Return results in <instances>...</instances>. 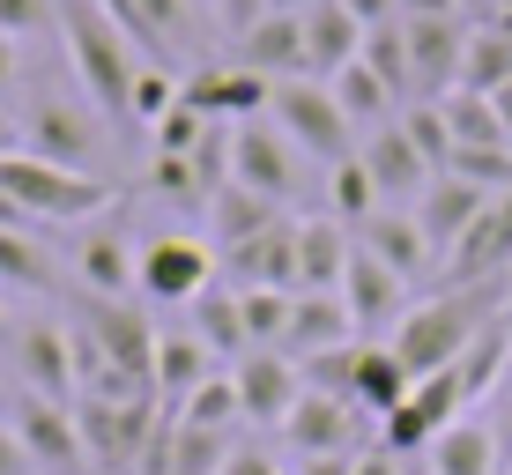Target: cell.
<instances>
[{
	"mask_svg": "<svg viewBox=\"0 0 512 475\" xmlns=\"http://www.w3.org/2000/svg\"><path fill=\"white\" fill-rule=\"evenodd\" d=\"M8 142H15V127H8V104H0V156H8Z\"/></svg>",
	"mask_w": 512,
	"mask_h": 475,
	"instance_id": "94428289",
	"label": "cell"
},
{
	"mask_svg": "<svg viewBox=\"0 0 512 475\" xmlns=\"http://www.w3.org/2000/svg\"><path fill=\"white\" fill-rule=\"evenodd\" d=\"M505 475H512V468H505Z\"/></svg>",
	"mask_w": 512,
	"mask_h": 475,
	"instance_id": "003e7915",
	"label": "cell"
},
{
	"mask_svg": "<svg viewBox=\"0 0 512 475\" xmlns=\"http://www.w3.org/2000/svg\"><path fill=\"white\" fill-rule=\"evenodd\" d=\"M75 275H82L90 297H127L134 290V245L97 216L90 231H82V245H75Z\"/></svg>",
	"mask_w": 512,
	"mask_h": 475,
	"instance_id": "f1b7e54d",
	"label": "cell"
},
{
	"mask_svg": "<svg viewBox=\"0 0 512 475\" xmlns=\"http://www.w3.org/2000/svg\"><path fill=\"white\" fill-rule=\"evenodd\" d=\"M216 268L231 275V290H297V223L282 216L275 231H260L245 245H223Z\"/></svg>",
	"mask_w": 512,
	"mask_h": 475,
	"instance_id": "d6986e66",
	"label": "cell"
},
{
	"mask_svg": "<svg viewBox=\"0 0 512 475\" xmlns=\"http://www.w3.org/2000/svg\"><path fill=\"white\" fill-rule=\"evenodd\" d=\"M282 438H290L297 461H312V453H364V409L334 401V394H297Z\"/></svg>",
	"mask_w": 512,
	"mask_h": 475,
	"instance_id": "ac0fdd59",
	"label": "cell"
},
{
	"mask_svg": "<svg viewBox=\"0 0 512 475\" xmlns=\"http://www.w3.org/2000/svg\"><path fill=\"white\" fill-rule=\"evenodd\" d=\"M461 8H483V0H461Z\"/></svg>",
	"mask_w": 512,
	"mask_h": 475,
	"instance_id": "03108f58",
	"label": "cell"
},
{
	"mask_svg": "<svg viewBox=\"0 0 512 475\" xmlns=\"http://www.w3.org/2000/svg\"><path fill=\"white\" fill-rule=\"evenodd\" d=\"M342 342H357V320H349L342 290H297L290 297V327H282L275 349L290 364H305V357H320V349H342Z\"/></svg>",
	"mask_w": 512,
	"mask_h": 475,
	"instance_id": "44dd1931",
	"label": "cell"
},
{
	"mask_svg": "<svg viewBox=\"0 0 512 475\" xmlns=\"http://www.w3.org/2000/svg\"><path fill=\"white\" fill-rule=\"evenodd\" d=\"M149 193H156V201H179V208H208L216 186L201 179L193 156H156V164H149Z\"/></svg>",
	"mask_w": 512,
	"mask_h": 475,
	"instance_id": "60d3db41",
	"label": "cell"
},
{
	"mask_svg": "<svg viewBox=\"0 0 512 475\" xmlns=\"http://www.w3.org/2000/svg\"><path fill=\"white\" fill-rule=\"evenodd\" d=\"M490 104H498V119H505V142H512V82H505V90L490 97Z\"/></svg>",
	"mask_w": 512,
	"mask_h": 475,
	"instance_id": "6f0895ef",
	"label": "cell"
},
{
	"mask_svg": "<svg viewBox=\"0 0 512 475\" xmlns=\"http://www.w3.org/2000/svg\"><path fill=\"white\" fill-rule=\"evenodd\" d=\"M8 349H15V379H23V394L75 401V327H60L52 312H30L23 327H8Z\"/></svg>",
	"mask_w": 512,
	"mask_h": 475,
	"instance_id": "7c38bea8",
	"label": "cell"
},
{
	"mask_svg": "<svg viewBox=\"0 0 512 475\" xmlns=\"http://www.w3.org/2000/svg\"><path fill=\"white\" fill-rule=\"evenodd\" d=\"M290 297L297 290H238V312H245L253 349H275L282 342V327H290Z\"/></svg>",
	"mask_w": 512,
	"mask_h": 475,
	"instance_id": "7bdbcfd3",
	"label": "cell"
},
{
	"mask_svg": "<svg viewBox=\"0 0 512 475\" xmlns=\"http://www.w3.org/2000/svg\"><path fill=\"white\" fill-rule=\"evenodd\" d=\"M268 8H282V15H305V8H312V0H268Z\"/></svg>",
	"mask_w": 512,
	"mask_h": 475,
	"instance_id": "6125c7cd",
	"label": "cell"
},
{
	"mask_svg": "<svg viewBox=\"0 0 512 475\" xmlns=\"http://www.w3.org/2000/svg\"><path fill=\"white\" fill-rule=\"evenodd\" d=\"M401 475H431V468H423V453H416V461H409V468H401Z\"/></svg>",
	"mask_w": 512,
	"mask_h": 475,
	"instance_id": "be15d7a7",
	"label": "cell"
},
{
	"mask_svg": "<svg viewBox=\"0 0 512 475\" xmlns=\"http://www.w3.org/2000/svg\"><path fill=\"white\" fill-rule=\"evenodd\" d=\"M0 475H30V461H23V438H15L8 424H0Z\"/></svg>",
	"mask_w": 512,
	"mask_h": 475,
	"instance_id": "db71d44e",
	"label": "cell"
},
{
	"mask_svg": "<svg viewBox=\"0 0 512 475\" xmlns=\"http://www.w3.org/2000/svg\"><path fill=\"white\" fill-rule=\"evenodd\" d=\"M97 8L119 23V38H127L141 60L171 67V52L193 45V8H186V0H97Z\"/></svg>",
	"mask_w": 512,
	"mask_h": 475,
	"instance_id": "ffe728a7",
	"label": "cell"
},
{
	"mask_svg": "<svg viewBox=\"0 0 512 475\" xmlns=\"http://www.w3.org/2000/svg\"><path fill=\"white\" fill-rule=\"evenodd\" d=\"M401 468H409L401 453H386V446H364V453H357V468H349V475H401Z\"/></svg>",
	"mask_w": 512,
	"mask_h": 475,
	"instance_id": "816d5d0a",
	"label": "cell"
},
{
	"mask_svg": "<svg viewBox=\"0 0 512 475\" xmlns=\"http://www.w3.org/2000/svg\"><path fill=\"white\" fill-rule=\"evenodd\" d=\"M231 386H238V416L245 424H290L297 394H305V379H297V364L282 357V349H245L231 364Z\"/></svg>",
	"mask_w": 512,
	"mask_h": 475,
	"instance_id": "2e32d148",
	"label": "cell"
},
{
	"mask_svg": "<svg viewBox=\"0 0 512 475\" xmlns=\"http://www.w3.org/2000/svg\"><path fill=\"white\" fill-rule=\"evenodd\" d=\"M60 268L45 253V231H0V290H23V297H52Z\"/></svg>",
	"mask_w": 512,
	"mask_h": 475,
	"instance_id": "836d02e7",
	"label": "cell"
},
{
	"mask_svg": "<svg viewBox=\"0 0 512 475\" xmlns=\"http://www.w3.org/2000/svg\"><path fill=\"white\" fill-rule=\"evenodd\" d=\"M401 15H468L461 0H401Z\"/></svg>",
	"mask_w": 512,
	"mask_h": 475,
	"instance_id": "11a10c76",
	"label": "cell"
},
{
	"mask_svg": "<svg viewBox=\"0 0 512 475\" xmlns=\"http://www.w3.org/2000/svg\"><path fill=\"white\" fill-rule=\"evenodd\" d=\"M364 67L394 90V104H416V75H409V38H401V23H379V30H364V52H357Z\"/></svg>",
	"mask_w": 512,
	"mask_h": 475,
	"instance_id": "f35d334b",
	"label": "cell"
},
{
	"mask_svg": "<svg viewBox=\"0 0 512 475\" xmlns=\"http://www.w3.org/2000/svg\"><path fill=\"white\" fill-rule=\"evenodd\" d=\"M297 379H305V394H334V401H349V379H357V342L305 357V364H297Z\"/></svg>",
	"mask_w": 512,
	"mask_h": 475,
	"instance_id": "ee69618b",
	"label": "cell"
},
{
	"mask_svg": "<svg viewBox=\"0 0 512 475\" xmlns=\"http://www.w3.org/2000/svg\"><path fill=\"white\" fill-rule=\"evenodd\" d=\"M8 431L23 438V461H30V475H90V453H82V431H75V401L15 394Z\"/></svg>",
	"mask_w": 512,
	"mask_h": 475,
	"instance_id": "52a82bcc",
	"label": "cell"
},
{
	"mask_svg": "<svg viewBox=\"0 0 512 475\" xmlns=\"http://www.w3.org/2000/svg\"><path fill=\"white\" fill-rule=\"evenodd\" d=\"M446 283H512V186L490 193V208L446 253Z\"/></svg>",
	"mask_w": 512,
	"mask_h": 475,
	"instance_id": "9a60e30c",
	"label": "cell"
},
{
	"mask_svg": "<svg viewBox=\"0 0 512 475\" xmlns=\"http://www.w3.org/2000/svg\"><path fill=\"white\" fill-rule=\"evenodd\" d=\"M498 409L512 416V357H505V379H498Z\"/></svg>",
	"mask_w": 512,
	"mask_h": 475,
	"instance_id": "680465c9",
	"label": "cell"
},
{
	"mask_svg": "<svg viewBox=\"0 0 512 475\" xmlns=\"http://www.w3.org/2000/svg\"><path fill=\"white\" fill-rule=\"evenodd\" d=\"M342 8L357 15L364 30H379V23H394V15H401V0H342Z\"/></svg>",
	"mask_w": 512,
	"mask_h": 475,
	"instance_id": "f907efd6",
	"label": "cell"
},
{
	"mask_svg": "<svg viewBox=\"0 0 512 475\" xmlns=\"http://www.w3.org/2000/svg\"><path fill=\"white\" fill-rule=\"evenodd\" d=\"M156 424H164L156 394H127V401L75 394V431H82V453H90V475H134Z\"/></svg>",
	"mask_w": 512,
	"mask_h": 475,
	"instance_id": "277c9868",
	"label": "cell"
},
{
	"mask_svg": "<svg viewBox=\"0 0 512 475\" xmlns=\"http://www.w3.org/2000/svg\"><path fill=\"white\" fill-rule=\"evenodd\" d=\"M438 112H446L453 149H498V142H505V119H498V104H490V97H475V90L438 97Z\"/></svg>",
	"mask_w": 512,
	"mask_h": 475,
	"instance_id": "8d00e7d4",
	"label": "cell"
},
{
	"mask_svg": "<svg viewBox=\"0 0 512 475\" xmlns=\"http://www.w3.org/2000/svg\"><path fill=\"white\" fill-rule=\"evenodd\" d=\"M349 253H357L349 223H334V216H312V223H297V290H342V275H349Z\"/></svg>",
	"mask_w": 512,
	"mask_h": 475,
	"instance_id": "83f0119b",
	"label": "cell"
},
{
	"mask_svg": "<svg viewBox=\"0 0 512 475\" xmlns=\"http://www.w3.org/2000/svg\"><path fill=\"white\" fill-rule=\"evenodd\" d=\"M52 23H60V0H0V30H8L15 45L52 30Z\"/></svg>",
	"mask_w": 512,
	"mask_h": 475,
	"instance_id": "7dc6e473",
	"label": "cell"
},
{
	"mask_svg": "<svg viewBox=\"0 0 512 475\" xmlns=\"http://www.w3.org/2000/svg\"><path fill=\"white\" fill-rule=\"evenodd\" d=\"M8 82H15V38L0 30V97H8Z\"/></svg>",
	"mask_w": 512,
	"mask_h": 475,
	"instance_id": "9f6ffc18",
	"label": "cell"
},
{
	"mask_svg": "<svg viewBox=\"0 0 512 475\" xmlns=\"http://www.w3.org/2000/svg\"><path fill=\"white\" fill-rule=\"evenodd\" d=\"M75 327H82V342H90L97 357H104V372H127V379L149 386L156 334H164V327H149V312H141L134 297H90Z\"/></svg>",
	"mask_w": 512,
	"mask_h": 475,
	"instance_id": "9c48e42d",
	"label": "cell"
},
{
	"mask_svg": "<svg viewBox=\"0 0 512 475\" xmlns=\"http://www.w3.org/2000/svg\"><path fill=\"white\" fill-rule=\"evenodd\" d=\"M0 193H8L38 231H75V223H97V216H112V208H119V186L112 179L45 164V156H30V149L0 156Z\"/></svg>",
	"mask_w": 512,
	"mask_h": 475,
	"instance_id": "7a4b0ae2",
	"label": "cell"
},
{
	"mask_svg": "<svg viewBox=\"0 0 512 475\" xmlns=\"http://www.w3.org/2000/svg\"><path fill=\"white\" fill-rule=\"evenodd\" d=\"M327 208H334V223H349L357 231L364 216H379V186H372V171H364V156H342V164H327Z\"/></svg>",
	"mask_w": 512,
	"mask_h": 475,
	"instance_id": "74e56055",
	"label": "cell"
},
{
	"mask_svg": "<svg viewBox=\"0 0 512 475\" xmlns=\"http://www.w3.org/2000/svg\"><path fill=\"white\" fill-rule=\"evenodd\" d=\"M260 15H268V0H216V23L231 30V38H238L245 23H260Z\"/></svg>",
	"mask_w": 512,
	"mask_h": 475,
	"instance_id": "c3c4849f",
	"label": "cell"
},
{
	"mask_svg": "<svg viewBox=\"0 0 512 475\" xmlns=\"http://www.w3.org/2000/svg\"><path fill=\"white\" fill-rule=\"evenodd\" d=\"M149 134H156V156H193V142L208 134V119H201V112H193V104L179 97V104H171V112L156 119Z\"/></svg>",
	"mask_w": 512,
	"mask_h": 475,
	"instance_id": "bcb514c9",
	"label": "cell"
},
{
	"mask_svg": "<svg viewBox=\"0 0 512 475\" xmlns=\"http://www.w3.org/2000/svg\"><path fill=\"white\" fill-rule=\"evenodd\" d=\"M327 90H334V104H342L349 127H386V112H394V90H386V82H379L364 60H349L342 75L327 82Z\"/></svg>",
	"mask_w": 512,
	"mask_h": 475,
	"instance_id": "d590c367",
	"label": "cell"
},
{
	"mask_svg": "<svg viewBox=\"0 0 512 475\" xmlns=\"http://www.w3.org/2000/svg\"><path fill=\"white\" fill-rule=\"evenodd\" d=\"M268 119H275L282 134H290V149H297V156H312V164H342V156H357V149H349V142H357V127L342 119L334 90H327V82H312V75L275 82Z\"/></svg>",
	"mask_w": 512,
	"mask_h": 475,
	"instance_id": "5b68a950",
	"label": "cell"
},
{
	"mask_svg": "<svg viewBox=\"0 0 512 475\" xmlns=\"http://www.w3.org/2000/svg\"><path fill=\"white\" fill-rule=\"evenodd\" d=\"M364 156V171H372V186H379V201H409L416 208V193L438 179L431 164H423V149L401 134V119H386V127H372V142L357 149Z\"/></svg>",
	"mask_w": 512,
	"mask_h": 475,
	"instance_id": "d4e9b609",
	"label": "cell"
},
{
	"mask_svg": "<svg viewBox=\"0 0 512 475\" xmlns=\"http://www.w3.org/2000/svg\"><path fill=\"white\" fill-rule=\"evenodd\" d=\"M23 149L45 156V164H67V171H90V179H104L97 156H104V134L90 127V112H75V104L60 97H38L23 112Z\"/></svg>",
	"mask_w": 512,
	"mask_h": 475,
	"instance_id": "4fadbf2b",
	"label": "cell"
},
{
	"mask_svg": "<svg viewBox=\"0 0 512 475\" xmlns=\"http://www.w3.org/2000/svg\"><path fill=\"white\" fill-rule=\"evenodd\" d=\"M483 208H490V193H483V186H468V179H453V171H438V179H431V186L416 193V208H409V216L423 223V238H431V253L446 260L453 245H461V231H468L475 216H483Z\"/></svg>",
	"mask_w": 512,
	"mask_h": 475,
	"instance_id": "cb8c5ba5",
	"label": "cell"
},
{
	"mask_svg": "<svg viewBox=\"0 0 512 475\" xmlns=\"http://www.w3.org/2000/svg\"><path fill=\"white\" fill-rule=\"evenodd\" d=\"M223 475H282V468H275V453H260V446H231Z\"/></svg>",
	"mask_w": 512,
	"mask_h": 475,
	"instance_id": "681fc988",
	"label": "cell"
},
{
	"mask_svg": "<svg viewBox=\"0 0 512 475\" xmlns=\"http://www.w3.org/2000/svg\"><path fill=\"white\" fill-rule=\"evenodd\" d=\"M401 134H409V142L423 149V164H431V171H446V164H453V134H446V112H438V104H409Z\"/></svg>",
	"mask_w": 512,
	"mask_h": 475,
	"instance_id": "f6af8a7d",
	"label": "cell"
},
{
	"mask_svg": "<svg viewBox=\"0 0 512 475\" xmlns=\"http://www.w3.org/2000/svg\"><path fill=\"white\" fill-rule=\"evenodd\" d=\"M297 164H305V156L290 149V134H282L268 112L231 127V186L260 193V201H275V208H290L297 193H305V171H297Z\"/></svg>",
	"mask_w": 512,
	"mask_h": 475,
	"instance_id": "8992f818",
	"label": "cell"
},
{
	"mask_svg": "<svg viewBox=\"0 0 512 475\" xmlns=\"http://www.w3.org/2000/svg\"><path fill=\"white\" fill-rule=\"evenodd\" d=\"M498 312H505V283H446V290L416 297V305L401 312V327L386 334V349L401 357L409 379H431V372H446V364H461V349L498 320Z\"/></svg>",
	"mask_w": 512,
	"mask_h": 475,
	"instance_id": "6da1fadb",
	"label": "cell"
},
{
	"mask_svg": "<svg viewBox=\"0 0 512 475\" xmlns=\"http://www.w3.org/2000/svg\"><path fill=\"white\" fill-rule=\"evenodd\" d=\"M208 223H216V253L223 245H245V238H260V231H275L282 223V208L275 201H260V193H245L223 179L216 193H208Z\"/></svg>",
	"mask_w": 512,
	"mask_h": 475,
	"instance_id": "1f68e13d",
	"label": "cell"
},
{
	"mask_svg": "<svg viewBox=\"0 0 512 475\" xmlns=\"http://www.w3.org/2000/svg\"><path fill=\"white\" fill-rule=\"evenodd\" d=\"M357 245H364L372 260H386L409 290H416V275L431 268V238H423V223H416V216H394V208L364 216V223H357Z\"/></svg>",
	"mask_w": 512,
	"mask_h": 475,
	"instance_id": "4316f807",
	"label": "cell"
},
{
	"mask_svg": "<svg viewBox=\"0 0 512 475\" xmlns=\"http://www.w3.org/2000/svg\"><path fill=\"white\" fill-rule=\"evenodd\" d=\"M423 468L431 475H498V431L483 416H461L423 446Z\"/></svg>",
	"mask_w": 512,
	"mask_h": 475,
	"instance_id": "4dcf8cb0",
	"label": "cell"
},
{
	"mask_svg": "<svg viewBox=\"0 0 512 475\" xmlns=\"http://www.w3.org/2000/svg\"><path fill=\"white\" fill-rule=\"evenodd\" d=\"M342 305H349V320H357V334H394L416 297H409V283H401L386 260H372L357 245V253H349V275H342Z\"/></svg>",
	"mask_w": 512,
	"mask_h": 475,
	"instance_id": "e0dca14e",
	"label": "cell"
},
{
	"mask_svg": "<svg viewBox=\"0 0 512 475\" xmlns=\"http://www.w3.org/2000/svg\"><path fill=\"white\" fill-rule=\"evenodd\" d=\"M60 38H67V60H75V82H82V97H90V112L127 119L141 52L119 38V23L97 0H60Z\"/></svg>",
	"mask_w": 512,
	"mask_h": 475,
	"instance_id": "3957f363",
	"label": "cell"
},
{
	"mask_svg": "<svg viewBox=\"0 0 512 475\" xmlns=\"http://www.w3.org/2000/svg\"><path fill=\"white\" fill-rule=\"evenodd\" d=\"M193 334H201V342H208V357H245V349H253V334H245V312H238V290H216V283H208L201 297H193Z\"/></svg>",
	"mask_w": 512,
	"mask_h": 475,
	"instance_id": "d6a6232c",
	"label": "cell"
},
{
	"mask_svg": "<svg viewBox=\"0 0 512 475\" xmlns=\"http://www.w3.org/2000/svg\"><path fill=\"white\" fill-rule=\"evenodd\" d=\"M179 424H193V431H223V438H231V424H245V416H238V386H231V372H216V379L193 386V401L179 409Z\"/></svg>",
	"mask_w": 512,
	"mask_h": 475,
	"instance_id": "ab89813d",
	"label": "cell"
},
{
	"mask_svg": "<svg viewBox=\"0 0 512 475\" xmlns=\"http://www.w3.org/2000/svg\"><path fill=\"white\" fill-rule=\"evenodd\" d=\"M208 283H216V245H201L186 231H156L134 253V290L156 297V305H193Z\"/></svg>",
	"mask_w": 512,
	"mask_h": 475,
	"instance_id": "ba28073f",
	"label": "cell"
},
{
	"mask_svg": "<svg viewBox=\"0 0 512 475\" xmlns=\"http://www.w3.org/2000/svg\"><path fill=\"white\" fill-rule=\"evenodd\" d=\"M505 82H512V30L505 23H475L468 30V52H461V90L498 97Z\"/></svg>",
	"mask_w": 512,
	"mask_h": 475,
	"instance_id": "e575fe53",
	"label": "cell"
},
{
	"mask_svg": "<svg viewBox=\"0 0 512 475\" xmlns=\"http://www.w3.org/2000/svg\"><path fill=\"white\" fill-rule=\"evenodd\" d=\"M231 60L253 67L260 82H297V75H305V23H297V15H282V8H268L260 23L238 30V52H231Z\"/></svg>",
	"mask_w": 512,
	"mask_h": 475,
	"instance_id": "7402d4cb",
	"label": "cell"
},
{
	"mask_svg": "<svg viewBox=\"0 0 512 475\" xmlns=\"http://www.w3.org/2000/svg\"><path fill=\"white\" fill-rule=\"evenodd\" d=\"M297 23H305V75H312V82H334V75L364 52V23L342 8V0H312Z\"/></svg>",
	"mask_w": 512,
	"mask_h": 475,
	"instance_id": "484cf974",
	"label": "cell"
},
{
	"mask_svg": "<svg viewBox=\"0 0 512 475\" xmlns=\"http://www.w3.org/2000/svg\"><path fill=\"white\" fill-rule=\"evenodd\" d=\"M179 97H186L201 119L231 127V119H260V112H268L275 82H260L253 67H238V60H201V67H193V75L179 82Z\"/></svg>",
	"mask_w": 512,
	"mask_h": 475,
	"instance_id": "5bb4252c",
	"label": "cell"
},
{
	"mask_svg": "<svg viewBox=\"0 0 512 475\" xmlns=\"http://www.w3.org/2000/svg\"><path fill=\"white\" fill-rule=\"evenodd\" d=\"M409 386H416V379L401 372V357H394L386 342H357V379H349V401H357L372 424H386V416L409 401Z\"/></svg>",
	"mask_w": 512,
	"mask_h": 475,
	"instance_id": "f546056e",
	"label": "cell"
},
{
	"mask_svg": "<svg viewBox=\"0 0 512 475\" xmlns=\"http://www.w3.org/2000/svg\"><path fill=\"white\" fill-rule=\"evenodd\" d=\"M468 409H475L468 386H461V372L446 364V372H431V379H416V386H409V401H401V409L379 424V446H386V453H401V461H416V453L431 446V438L446 431V424H461Z\"/></svg>",
	"mask_w": 512,
	"mask_h": 475,
	"instance_id": "30bf717a",
	"label": "cell"
},
{
	"mask_svg": "<svg viewBox=\"0 0 512 475\" xmlns=\"http://www.w3.org/2000/svg\"><path fill=\"white\" fill-rule=\"evenodd\" d=\"M171 104H179V75H171L164 60H141V67H134V104H127V119H134V127H156Z\"/></svg>",
	"mask_w": 512,
	"mask_h": 475,
	"instance_id": "b9f144b4",
	"label": "cell"
},
{
	"mask_svg": "<svg viewBox=\"0 0 512 475\" xmlns=\"http://www.w3.org/2000/svg\"><path fill=\"white\" fill-rule=\"evenodd\" d=\"M357 468V453H312V461H297L290 475H349Z\"/></svg>",
	"mask_w": 512,
	"mask_h": 475,
	"instance_id": "f5cc1de1",
	"label": "cell"
},
{
	"mask_svg": "<svg viewBox=\"0 0 512 475\" xmlns=\"http://www.w3.org/2000/svg\"><path fill=\"white\" fill-rule=\"evenodd\" d=\"M490 23H505V30H512V0H490Z\"/></svg>",
	"mask_w": 512,
	"mask_h": 475,
	"instance_id": "91938a15",
	"label": "cell"
},
{
	"mask_svg": "<svg viewBox=\"0 0 512 475\" xmlns=\"http://www.w3.org/2000/svg\"><path fill=\"white\" fill-rule=\"evenodd\" d=\"M409 38V75H416V104H438L461 90V52H468V15H394Z\"/></svg>",
	"mask_w": 512,
	"mask_h": 475,
	"instance_id": "8fae6325",
	"label": "cell"
},
{
	"mask_svg": "<svg viewBox=\"0 0 512 475\" xmlns=\"http://www.w3.org/2000/svg\"><path fill=\"white\" fill-rule=\"evenodd\" d=\"M201 379H216V357H208V342L193 327L179 334H156V364H149V394H156V409L164 416H179L186 401H193V386Z\"/></svg>",
	"mask_w": 512,
	"mask_h": 475,
	"instance_id": "603a6c76",
	"label": "cell"
},
{
	"mask_svg": "<svg viewBox=\"0 0 512 475\" xmlns=\"http://www.w3.org/2000/svg\"><path fill=\"white\" fill-rule=\"evenodd\" d=\"M0 342H8V312H0Z\"/></svg>",
	"mask_w": 512,
	"mask_h": 475,
	"instance_id": "e7e4bbea",
	"label": "cell"
}]
</instances>
